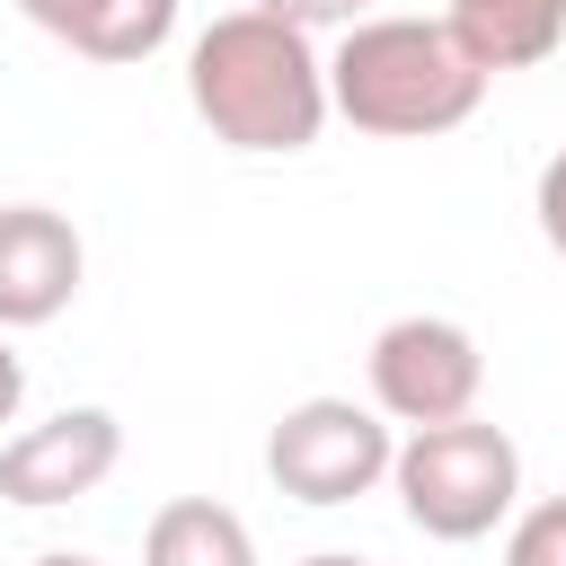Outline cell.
Segmentation results:
<instances>
[{"mask_svg":"<svg viewBox=\"0 0 566 566\" xmlns=\"http://www.w3.org/2000/svg\"><path fill=\"white\" fill-rule=\"evenodd\" d=\"M88 248L71 230V212L53 203H0V336L18 327H53L80 301Z\"/></svg>","mask_w":566,"mask_h":566,"instance_id":"7","label":"cell"},{"mask_svg":"<svg viewBox=\"0 0 566 566\" xmlns=\"http://www.w3.org/2000/svg\"><path fill=\"white\" fill-rule=\"evenodd\" d=\"M18 9L88 62H150L177 35V0H18Z\"/></svg>","mask_w":566,"mask_h":566,"instance_id":"8","label":"cell"},{"mask_svg":"<svg viewBox=\"0 0 566 566\" xmlns=\"http://www.w3.org/2000/svg\"><path fill=\"white\" fill-rule=\"evenodd\" d=\"M115 460H124V424L106 407H62V416L18 424L0 442V504H18V513L80 504L115 478Z\"/></svg>","mask_w":566,"mask_h":566,"instance_id":"6","label":"cell"},{"mask_svg":"<svg viewBox=\"0 0 566 566\" xmlns=\"http://www.w3.org/2000/svg\"><path fill=\"white\" fill-rule=\"evenodd\" d=\"M504 566H566V495H539L504 531Z\"/></svg>","mask_w":566,"mask_h":566,"instance_id":"11","label":"cell"},{"mask_svg":"<svg viewBox=\"0 0 566 566\" xmlns=\"http://www.w3.org/2000/svg\"><path fill=\"white\" fill-rule=\"evenodd\" d=\"M363 371H371V407H380L389 424H407V433L451 424V416H478V389H486L478 336H469L460 318H442V310L389 318V327L371 336Z\"/></svg>","mask_w":566,"mask_h":566,"instance_id":"5","label":"cell"},{"mask_svg":"<svg viewBox=\"0 0 566 566\" xmlns=\"http://www.w3.org/2000/svg\"><path fill=\"white\" fill-rule=\"evenodd\" d=\"M186 106L248 159H292L327 133V53L274 9H230L186 44Z\"/></svg>","mask_w":566,"mask_h":566,"instance_id":"1","label":"cell"},{"mask_svg":"<svg viewBox=\"0 0 566 566\" xmlns=\"http://www.w3.org/2000/svg\"><path fill=\"white\" fill-rule=\"evenodd\" d=\"M256 9H274V18L301 27V35H318V27H354L371 0H256Z\"/></svg>","mask_w":566,"mask_h":566,"instance_id":"13","label":"cell"},{"mask_svg":"<svg viewBox=\"0 0 566 566\" xmlns=\"http://www.w3.org/2000/svg\"><path fill=\"white\" fill-rule=\"evenodd\" d=\"M389 486H398V513H407L424 539L469 548V539H486V531L513 522V504H522V451H513L504 424L451 416V424L398 433Z\"/></svg>","mask_w":566,"mask_h":566,"instance_id":"3","label":"cell"},{"mask_svg":"<svg viewBox=\"0 0 566 566\" xmlns=\"http://www.w3.org/2000/svg\"><path fill=\"white\" fill-rule=\"evenodd\" d=\"M301 566H371V557H345V548H318V557H301Z\"/></svg>","mask_w":566,"mask_h":566,"instance_id":"16","label":"cell"},{"mask_svg":"<svg viewBox=\"0 0 566 566\" xmlns=\"http://www.w3.org/2000/svg\"><path fill=\"white\" fill-rule=\"evenodd\" d=\"M18 407H27V363H18V345L0 336V424H18Z\"/></svg>","mask_w":566,"mask_h":566,"instance_id":"14","label":"cell"},{"mask_svg":"<svg viewBox=\"0 0 566 566\" xmlns=\"http://www.w3.org/2000/svg\"><path fill=\"white\" fill-rule=\"evenodd\" d=\"M142 566H256V539L212 495H168L142 531Z\"/></svg>","mask_w":566,"mask_h":566,"instance_id":"10","label":"cell"},{"mask_svg":"<svg viewBox=\"0 0 566 566\" xmlns=\"http://www.w3.org/2000/svg\"><path fill=\"white\" fill-rule=\"evenodd\" d=\"M486 106V71L442 18H354L327 53V115L371 142H433Z\"/></svg>","mask_w":566,"mask_h":566,"instance_id":"2","label":"cell"},{"mask_svg":"<svg viewBox=\"0 0 566 566\" xmlns=\"http://www.w3.org/2000/svg\"><path fill=\"white\" fill-rule=\"evenodd\" d=\"M442 27L486 80H504V71H539L566 44V0H451Z\"/></svg>","mask_w":566,"mask_h":566,"instance_id":"9","label":"cell"},{"mask_svg":"<svg viewBox=\"0 0 566 566\" xmlns=\"http://www.w3.org/2000/svg\"><path fill=\"white\" fill-rule=\"evenodd\" d=\"M531 212H539V239H548V256L566 265V150H548V159H539V186H531Z\"/></svg>","mask_w":566,"mask_h":566,"instance_id":"12","label":"cell"},{"mask_svg":"<svg viewBox=\"0 0 566 566\" xmlns=\"http://www.w3.org/2000/svg\"><path fill=\"white\" fill-rule=\"evenodd\" d=\"M35 566H97V557H80V548H44Z\"/></svg>","mask_w":566,"mask_h":566,"instance_id":"15","label":"cell"},{"mask_svg":"<svg viewBox=\"0 0 566 566\" xmlns=\"http://www.w3.org/2000/svg\"><path fill=\"white\" fill-rule=\"evenodd\" d=\"M389 460H398V433H389V416L363 407V398H301V407H283L274 433H265V478H274L292 504H318V513L389 486Z\"/></svg>","mask_w":566,"mask_h":566,"instance_id":"4","label":"cell"}]
</instances>
